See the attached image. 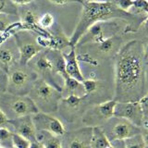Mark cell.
Here are the masks:
<instances>
[{
    "mask_svg": "<svg viewBox=\"0 0 148 148\" xmlns=\"http://www.w3.org/2000/svg\"><path fill=\"white\" fill-rule=\"evenodd\" d=\"M32 117L36 131L49 132L57 137H61L66 132V128L63 123L53 115L38 112Z\"/></svg>",
    "mask_w": 148,
    "mask_h": 148,
    "instance_id": "4fadbf2b",
    "label": "cell"
},
{
    "mask_svg": "<svg viewBox=\"0 0 148 148\" xmlns=\"http://www.w3.org/2000/svg\"><path fill=\"white\" fill-rule=\"evenodd\" d=\"M11 1L16 5V6H25V5L31 4L35 0H11Z\"/></svg>",
    "mask_w": 148,
    "mask_h": 148,
    "instance_id": "4dcf8cb0",
    "label": "cell"
},
{
    "mask_svg": "<svg viewBox=\"0 0 148 148\" xmlns=\"http://www.w3.org/2000/svg\"><path fill=\"white\" fill-rule=\"evenodd\" d=\"M0 148H2V147H0Z\"/></svg>",
    "mask_w": 148,
    "mask_h": 148,
    "instance_id": "ab89813d",
    "label": "cell"
},
{
    "mask_svg": "<svg viewBox=\"0 0 148 148\" xmlns=\"http://www.w3.org/2000/svg\"><path fill=\"white\" fill-rule=\"evenodd\" d=\"M30 148H45L44 145L38 141H34V142H32L31 145H30Z\"/></svg>",
    "mask_w": 148,
    "mask_h": 148,
    "instance_id": "1f68e13d",
    "label": "cell"
},
{
    "mask_svg": "<svg viewBox=\"0 0 148 148\" xmlns=\"http://www.w3.org/2000/svg\"><path fill=\"white\" fill-rule=\"evenodd\" d=\"M18 21V15L0 13V34H10L11 29Z\"/></svg>",
    "mask_w": 148,
    "mask_h": 148,
    "instance_id": "d6986e66",
    "label": "cell"
},
{
    "mask_svg": "<svg viewBox=\"0 0 148 148\" xmlns=\"http://www.w3.org/2000/svg\"><path fill=\"white\" fill-rule=\"evenodd\" d=\"M138 102L142 108L145 119H148V92H146Z\"/></svg>",
    "mask_w": 148,
    "mask_h": 148,
    "instance_id": "4316f807",
    "label": "cell"
},
{
    "mask_svg": "<svg viewBox=\"0 0 148 148\" xmlns=\"http://www.w3.org/2000/svg\"><path fill=\"white\" fill-rule=\"evenodd\" d=\"M36 140L45 148H62L60 138L43 131H36Z\"/></svg>",
    "mask_w": 148,
    "mask_h": 148,
    "instance_id": "ac0fdd59",
    "label": "cell"
},
{
    "mask_svg": "<svg viewBox=\"0 0 148 148\" xmlns=\"http://www.w3.org/2000/svg\"><path fill=\"white\" fill-rule=\"evenodd\" d=\"M145 148H148V146H147V145H146V146H145Z\"/></svg>",
    "mask_w": 148,
    "mask_h": 148,
    "instance_id": "74e56055",
    "label": "cell"
},
{
    "mask_svg": "<svg viewBox=\"0 0 148 148\" xmlns=\"http://www.w3.org/2000/svg\"><path fill=\"white\" fill-rule=\"evenodd\" d=\"M20 50L21 65H27L30 60L45 49L39 41V35L34 32L28 30H18L13 34Z\"/></svg>",
    "mask_w": 148,
    "mask_h": 148,
    "instance_id": "52a82bcc",
    "label": "cell"
},
{
    "mask_svg": "<svg viewBox=\"0 0 148 148\" xmlns=\"http://www.w3.org/2000/svg\"><path fill=\"white\" fill-rule=\"evenodd\" d=\"M104 133L110 143L116 141H124L138 133H141V128L135 126L126 119L112 117L101 126Z\"/></svg>",
    "mask_w": 148,
    "mask_h": 148,
    "instance_id": "ba28073f",
    "label": "cell"
},
{
    "mask_svg": "<svg viewBox=\"0 0 148 148\" xmlns=\"http://www.w3.org/2000/svg\"><path fill=\"white\" fill-rule=\"evenodd\" d=\"M7 90L8 94L18 96L29 95L34 83L38 79L34 71L28 66L21 63L13 66L7 73Z\"/></svg>",
    "mask_w": 148,
    "mask_h": 148,
    "instance_id": "5b68a950",
    "label": "cell"
},
{
    "mask_svg": "<svg viewBox=\"0 0 148 148\" xmlns=\"http://www.w3.org/2000/svg\"><path fill=\"white\" fill-rule=\"evenodd\" d=\"M141 133L143 135V141H145V145L148 146V130H143V131H141Z\"/></svg>",
    "mask_w": 148,
    "mask_h": 148,
    "instance_id": "d6a6232c",
    "label": "cell"
},
{
    "mask_svg": "<svg viewBox=\"0 0 148 148\" xmlns=\"http://www.w3.org/2000/svg\"><path fill=\"white\" fill-rule=\"evenodd\" d=\"M146 29H147V31H148V21H147V24H146Z\"/></svg>",
    "mask_w": 148,
    "mask_h": 148,
    "instance_id": "d590c367",
    "label": "cell"
},
{
    "mask_svg": "<svg viewBox=\"0 0 148 148\" xmlns=\"http://www.w3.org/2000/svg\"><path fill=\"white\" fill-rule=\"evenodd\" d=\"M114 117L126 119L139 128L142 127V123L145 119L143 112L138 101L117 102Z\"/></svg>",
    "mask_w": 148,
    "mask_h": 148,
    "instance_id": "7c38bea8",
    "label": "cell"
},
{
    "mask_svg": "<svg viewBox=\"0 0 148 148\" xmlns=\"http://www.w3.org/2000/svg\"><path fill=\"white\" fill-rule=\"evenodd\" d=\"M62 54L65 60V69H66L68 76L82 82L85 80V77L83 76L80 64H79V59L76 54V48L69 47V51L68 53L62 52Z\"/></svg>",
    "mask_w": 148,
    "mask_h": 148,
    "instance_id": "9a60e30c",
    "label": "cell"
},
{
    "mask_svg": "<svg viewBox=\"0 0 148 148\" xmlns=\"http://www.w3.org/2000/svg\"><path fill=\"white\" fill-rule=\"evenodd\" d=\"M31 142L18 134L13 133V145L16 148H30Z\"/></svg>",
    "mask_w": 148,
    "mask_h": 148,
    "instance_id": "484cf974",
    "label": "cell"
},
{
    "mask_svg": "<svg viewBox=\"0 0 148 148\" xmlns=\"http://www.w3.org/2000/svg\"><path fill=\"white\" fill-rule=\"evenodd\" d=\"M7 80H8L7 73L0 69V94L6 92L7 90Z\"/></svg>",
    "mask_w": 148,
    "mask_h": 148,
    "instance_id": "83f0119b",
    "label": "cell"
},
{
    "mask_svg": "<svg viewBox=\"0 0 148 148\" xmlns=\"http://www.w3.org/2000/svg\"><path fill=\"white\" fill-rule=\"evenodd\" d=\"M0 108L8 119L32 116L39 112L38 108L28 95L18 96L7 92L0 94Z\"/></svg>",
    "mask_w": 148,
    "mask_h": 148,
    "instance_id": "8992f818",
    "label": "cell"
},
{
    "mask_svg": "<svg viewBox=\"0 0 148 148\" xmlns=\"http://www.w3.org/2000/svg\"><path fill=\"white\" fill-rule=\"evenodd\" d=\"M111 143L106 136L101 127H92L91 137V148H109Z\"/></svg>",
    "mask_w": 148,
    "mask_h": 148,
    "instance_id": "e0dca14e",
    "label": "cell"
},
{
    "mask_svg": "<svg viewBox=\"0 0 148 148\" xmlns=\"http://www.w3.org/2000/svg\"><path fill=\"white\" fill-rule=\"evenodd\" d=\"M28 96L32 100L39 112L51 115L58 112L62 99L61 92L42 79H37Z\"/></svg>",
    "mask_w": 148,
    "mask_h": 148,
    "instance_id": "277c9868",
    "label": "cell"
},
{
    "mask_svg": "<svg viewBox=\"0 0 148 148\" xmlns=\"http://www.w3.org/2000/svg\"><path fill=\"white\" fill-rule=\"evenodd\" d=\"M143 56H145V59H148V42L145 44H143Z\"/></svg>",
    "mask_w": 148,
    "mask_h": 148,
    "instance_id": "836d02e7",
    "label": "cell"
},
{
    "mask_svg": "<svg viewBox=\"0 0 148 148\" xmlns=\"http://www.w3.org/2000/svg\"><path fill=\"white\" fill-rule=\"evenodd\" d=\"M92 127L66 132L60 138L62 148H91Z\"/></svg>",
    "mask_w": 148,
    "mask_h": 148,
    "instance_id": "8fae6325",
    "label": "cell"
},
{
    "mask_svg": "<svg viewBox=\"0 0 148 148\" xmlns=\"http://www.w3.org/2000/svg\"><path fill=\"white\" fill-rule=\"evenodd\" d=\"M145 64H147V65H148V59H146V60H145Z\"/></svg>",
    "mask_w": 148,
    "mask_h": 148,
    "instance_id": "e575fe53",
    "label": "cell"
},
{
    "mask_svg": "<svg viewBox=\"0 0 148 148\" xmlns=\"http://www.w3.org/2000/svg\"><path fill=\"white\" fill-rule=\"evenodd\" d=\"M82 12L80 21L75 28L73 34L69 37V47H75L78 42L90 28L98 22L113 18H128L130 14L120 9L113 1L82 2Z\"/></svg>",
    "mask_w": 148,
    "mask_h": 148,
    "instance_id": "7a4b0ae2",
    "label": "cell"
},
{
    "mask_svg": "<svg viewBox=\"0 0 148 148\" xmlns=\"http://www.w3.org/2000/svg\"><path fill=\"white\" fill-rule=\"evenodd\" d=\"M145 65L142 42L131 41L119 49L115 63V101H139L146 94Z\"/></svg>",
    "mask_w": 148,
    "mask_h": 148,
    "instance_id": "6da1fadb",
    "label": "cell"
},
{
    "mask_svg": "<svg viewBox=\"0 0 148 148\" xmlns=\"http://www.w3.org/2000/svg\"><path fill=\"white\" fill-rule=\"evenodd\" d=\"M124 148H145L146 146L142 133H138L123 141Z\"/></svg>",
    "mask_w": 148,
    "mask_h": 148,
    "instance_id": "ffe728a7",
    "label": "cell"
},
{
    "mask_svg": "<svg viewBox=\"0 0 148 148\" xmlns=\"http://www.w3.org/2000/svg\"><path fill=\"white\" fill-rule=\"evenodd\" d=\"M21 55L13 34H3L0 40V69L8 73L16 64L20 63Z\"/></svg>",
    "mask_w": 148,
    "mask_h": 148,
    "instance_id": "30bf717a",
    "label": "cell"
},
{
    "mask_svg": "<svg viewBox=\"0 0 148 148\" xmlns=\"http://www.w3.org/2000/svg\"><path fill=\"white\" fill-rule=\"evenodd\" d=\"M2 36H3V34H0V40H1V38H2Z\"/></svg>",
    "mask_w": 148,
    "mask_h": 148,
    "instance_id": "8d00e7d4",
    "label": "cell"
},
{
    "mask_svg": "<svg viewBox=\"0 0 148 148\" xmlns=\"http://www.w3.org/2000/svg\"><path fill=\"white\" fill-rule=\"evenodd\" d=\"M97 45H98V47H97L98 48V52L100 54L108 55L112 52L115 47V40L114 38H108Z\"/></svg>",
    "mask_w": 148,
    "mask_h": 148,
    "instance_id": "603a6c76",
    "label": "cell"
},
{
    "mask_svg": "<svg viewBox=\"0 0 148 148\" xmlns=\"http://www.w3.org/2000/svg\"><path fill=\"white\" fill-rule=\"evenodd\" d=\"M13 132L8 128H0V147L12 148Z\"/></svg>",
    "mask_w": 148,
    "mask_h": 148,
    "instance_id": "44dd1931",
    "label": "cell"
},
{
    "mask_svg": "<svg viewBox=\"0 0 148 148\" xmlns=\"http://www.w3.org/2000/svg\"><path fill=\"white\" fill-rule=\"evenodd\" d=\"M117 101L110 99L94 106L82 116V122L87 127H101L109 119L114 117Z\"/></svg>",
    "mask_w": 148,
    "mask_h": 148,
    "instance_id": "9c48e42d",
    "label": "cell"
},
{
    "mask_svg": "<svg viewBox=\"0 0 148 148\" xmlns=\"http://www.w3.org/2000/svg\"><path fill=\"white\" fill-rule=\"evenodd\" d=\"M56 5H66L69 3H82V0H48Z\"/></svg>",
    "mask_w": 148,
    "mask_h": 148,
    "instance_id": "f546056e",
    "label": "cell"
},
{
    "mask_svg": "<svg viewBox=\"0 0 148 148\" xmlns=\"http://www.w3.org/2000/svg\"><path fill=\"white\" fill-rule=\"evenodd\" d=\"M12 148H16V147H14V146H13V147H12Z\"/></svg>",
    "mask_w": 148,
    "mask_h": 148,
    "instance_id": "f35d334b",
    "label": "cell"
},
{
    "mask_svg": "<svg viewBox=\"0 0 148 148\" xmlns=\"http://www.w3.org/2000/svg\"><path fill=\"white\" fill-rule=\"evenodd\" d=\"M7 128L10 130L13 133L25 138L31 143L36 141V129L32 116L9 119Z\"/></svg>",
    "mask_w": 148,
    "mask_h": 148,
    "instance_id": "5bb4252c",
    "label": "cell"
},
{
    "mask_svg": "<svg viewBox=\"0 0 148 148\" xmlns=\"http://www.w3.org/2000/svg\"><path fill=\"white\" fill-rule=\"evenodd\" d=\"M0 13L18 15V6H16L11 0H0Z\"/></svg>",
    "mask_w": 148,
    "mask_h": 148,
    "instance_id": "7402d4cb",
    "label": "cell"
},
{
    "mask_svg": "<svg viewBox=\"0 0 148 148\" xmlns=\"http://www.w3.org/2000/svg\"><path fill=\"white\" fill-rule=\"evenodd\" d=\"M8 119L6 116L2 109L0 108V128H7L8 127Z\"/></svg>",
    "mask_w": 148,
    "mask_h": 148,
    "instance_id": "f1b7e54d",
    "label": "cell"
},
{
    "mask_svg": "<svg viewBox=\"0 0 148 148\" xmlns=\"http://www.w3.org/2000/svg\"><path fill=\"white\" fill-rule=\"evenodd\" d=\"M61 95L62 98L69 95H74L78 97L87 96L84 87L82 85V82H79L73 78H71L69 76L64 79V85L61 91Z\"/></svg>",
    "mask_w": 148,
    "mask_h": 148,
    "instance_id": "2e32d148",
    "label": "cell"
},
{
    "mask_svg": "<svg viewBox=\"0 0 148 148\" xmlns=\"http://www.w3.org/2000/svg\"><path fill=\"white\" fill-rule=\"evenodd\" d=\"M55 22V18L52 14L50 13H45L38 18V25L40 28L44 30H47L50 27H52Z\"/></svg>",
    "mask_w": 148,
    "mask_h": 148,
    "instance_id": "d4e9b609",
    "label": "cell"
},
{
    "mask_svg": "<svg viewBox=\"0 0 148 148\" xmlns=\"http://www.w3.org/2000/svg\"><path fill=\"white\" fill-rule=\"evenodd\" d=\"M82 85L84 87L86 95H90L97 92L99 88V82H97L95 79H85L82 82Z\"/></svg>",
    "mask_w": 148,
    "mask_h": 148,
    "instance_id": "cb8c5ba5",
    "label": "cell"
},
{
    "mask_svg": "<svg viewBox=\"0 0 148 148\" xmlns=\"http://www.w3.org/2000/svg\"><path fill=\"white\" fill-rule=\"evenodd\" d=\"M27 65L38 79L44 80L59 92L62 91L64 79L69 77L65 69L62 51L45 48L32 58Z\"/></svg>",
    "mask_w": 148,
    "mask_h": 148,
    "instance_id": "3957f363",
    "label": "cell"
}]
</instances>
